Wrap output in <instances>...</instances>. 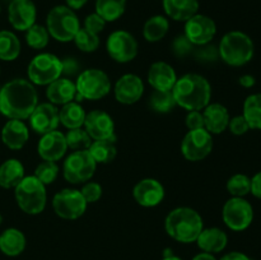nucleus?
<instances>
[{
    "mask_svg": "<svg viewBox=\"0 0 261 260\" xmlns=\"http://www.w3.org/2000/svg\"><path fill=\"white\" fill-rule=\"evenodd\" d=\"M37 105V91L30 81L13 79L0 88V112L9 119H28Z\"/></svg>",
    "mask_w": 261,
    "mask_h": 260,
    "instance_id": "1",
    "label": "nucleus"
},
{
    "mask_svg": "<svg viewBox=\"0 0 261 260\" xmlns=\"http://www.w3.org/2000/svg\"><path fill=\"white\" fill-rule=\"evenodd\" d=\"M172 93L177 106L188 111H200L211 102L212 87L204 76L189 73L177 78Z\"/></svg>",
    "mask_w": 261,
    "mask_h": 260,
    "instance_id": "2",
    "label": "nucleus"
},
{
    "mask_svg": "<svg viewBox=\"0 0 261 260\" xmlns=\"http://www.w3.org/2000/svg\"><path fill=\"white\" fill-rule=\"evenodd\" d=\"M166 232L173 240L182 244L195 242L204 223L200 214L189 206H178L167 214L165 221Z\"/></svg>",
    "mask_w": 261,
    "mask_h": 260,
    "instance_id": "3",
    "label": "nucleus"
},
{
    "mask_svg": "<svg viewBox=\"0 0 261 260\" xmlns=\"http://www.w3.org/2000/svg\"><path fill=\"white\" fill-rule=\"evenodd\" d=\"M219 58L231 66H244L254 58L255 46L250 36L241 31H231L222 37Z\"/></svg>",
    "mask_w": 261,
    "mask_h": 260,
    "instance_id": "4",
    "label": "nucleus"
},
{
    "mask_svg": "<svg viewBox=\"0 0 261 260\" xmlns=\"http://www.w3.org/2000/svg\"><path fill=\"white\" fill-rule=\"evenodd\" d=\"M18 206L27 214L42 213L47 201L46 186L36 176H24L14 188Z\"/></svg>",
    "mask_w": 261,
    "mask_h": 260,
    "instance_id": "5",
    "label": "nucleus"
},
{
    "mask_svg": "<svg viewBox=\"0 0 261 260\" xmlns=\"http://www.w3.org/2000/svg\"><path fill=\"white\" fill-rule=\"evenodd\" d=\"M46 28L48 35L60 42L73 41L79 31V19L74 10L66 5H58L48 12L46 18Z\"/></svg>",
    "mask_w": 261,
    "mask_h": 260,
    "instance_id": "6",
    "label": "nucleus"
},
{
    "mask_svg": "<svg viewBox=\"0 0 261 260\" xmlns=\"http://www.w3.org/2000/svg\"><path fill=\"white\" fill-rule=\"evenodd\" d=\"M76 101L86 99H101L110 93L111 81L103 70L87 69L79 73L75 82Z\"/></svg>",
    "mask_w": 261,
    "mask_h": 260,
    "instance_id": "7",
    "label": "nucleus"
},
{
    "mask_svg": "<svg viewBox=\"0 0 261 260\" xmlns=\"http://www.w3.org/2000/svg\"><path fill=\"white\" fill-rule=\"evenodd\" d=\"M28 78L36 86H48L63 73L61 60L53 54H38L28 65Z\"/></svg>",
    "mask_w": 261,
    "mask_h": 260,
    "instance_id": "8",
    "label": "nucleus"
},
{
    "mask_svg": "<svg viewBox=\"0 0 261 260\" xmlns=\"http://www.w3.org/2000/svg\"><path fill=\"white\" fill-rule=\"evenodd\" d=\"M97 163L87 150H74L64 162V177L70 184H82L94 175Z\"/></svg>",
    "mask_w": 261,
    "mask_h": 260,
    "instance_id": "9",
    "label": "nucleus"
},
{
    "mask_svg": "<svg viewBox=\"0 0 261 260\" xmlns=\"http://www.w3.org/2000/svg\"><path fill=\"white\" fill-rule=\"evenodd\" d=\"M222 217L226 226L232 231H245L254 221V208L245 198H234L224 203Z\"/></svg>",
    "mask_w": 261,
    "mask_h": 260,
    "instance_id": "10",
    "label": "nucleus"
},
{
    "mask_svg": "<svg viewBox=\"0 0 261 260\" xmlns=\"http://www.w3.org/2000/svg\"><path fill=\"white\" fill-rule=\"evenodd\" d=\"M53 208L60 218L76 219L86 212L87 201L79 190L64 189L54 196Z\"/></svg>",
    "mask_w": 261,
    "mask_h": 260,
    "instance_id": "11",
    "label": "nucleus"
},
{
    "mask_svg": "<svg viewBox=\"0 0 261 260\" xmlns=\"http://www.w3.org/2000/svg\"><path fill=\"white\" fill-rule=\"evenodd\" d=\"M213 149V137L205 129L189 130L181 143L184 157L191 162L201 161L208 157Z\"/></svg>",
    "mask_w": 261,
    "mask_h": 260,
    "instance_id": "12",
    "label": "nucleus"
},
{
    "mask_svg": "<svg viewBox=\"0 0 261 260\" xmlns=\"http://www.w3.org/2000/svg\"><path fill=\"white\" fill-rule=\"evenodd\" d=\"M109 55L117 63H129L138 55V42L132 33L126 31H115L106 42Z\"/></svg>",
    "mask_w": 261,
    "mask_h": 260,
    "instance_id": "13",
    "label": "nucleus"
},
{
    "mask_svg": "<svg viewBox=\"0 0 261 260\" xmlns=\"http://www.w3.org/2000/svg\"><path fill=\"white\" fill-rule=\"evenodd\" d=\"M217 33L216 22L204 14H195L186 20L184 35L195 46L211 43Z\"/></svg>",
    "mask_w": 261,
    "mask_h": 260,
    "instance_id": "14",
    "label": "nucleus"
},
{
    "mask_svg": "<svg viewBox=\"0 0 261 260\" xmlns=\"http://www.w3.org/2000/svg\"><path fill=\"white\" fill-rule=\"evenodd\" d=\"M84 127L93 140H105L115 138V124L112 117L102 110H93L86 115Z\"/></svg>",
    "mask_w": 261,
    "mask_h": 260,
    "instance_id": "15",
    "label": "nucleus"
},
{
    "mask_svg": "<svg viewBox=\"0 0 261 260\" xmlns=\"http://www.w3.org/2000/svg\"><path fill=\"white\" fill-rule=\"evenodd\" d=\"M30 122L31 127L37 134L43 135L54 132L58 127L59 122H60L59 110L56 109L55 105L50 103V102L37 105L32 114H31Z\"/></svg>",
    "mask_w": 261,
    "mask_h": 260,
    "instance_id": "16",
    "label": "nucleus"
},
{
    "mask_svg": "<svg viewBox=\"0 0 261 260\" xmlns=\"http://www.w3.org/2000/svg\"><path fill=\"white\" fill-rule=\"evenodd\" d=\"M36 5L32 0H13L8 8V18L13 28L27 31L36 22Z\"/></svg>",
    "mask_w": 261,
    "mask_h": 260,
    "instance_id": "17",
    "label": "nucleus"
},
{
    "mask_svg": "<svg viewBox=\"0 0 261 260\" xmlns=\"http://www.w3.org/2000/svg\"><path fill=\"white\" fill-rule=\"evenodd\" d=\"M135 201L145 208H152L162 203L165 198V188L155 178H143L133 190Z\"/></svg>",
    "mask_w": 261,
    "mask_h": 260,
    "instance_id": "18",
    "label": "nucleus"
},
{
    "mask_svg": "<svg viewBox=\"0 0 261 260\" xmlns=\"http://www.w3.org/2000/svg\"><path fill=\"white\" fill-rule=\"evenodd\" d=\"M144 92L143 81L135 74H125L115 84V98L124 105H133L140 99Z\"/></svg>",
    "mask_w": 261,
    "mask_h": 260,
    "instance_id": "19",
    "label": "nucleus"
},
{
    "mask_svg": "<svg viewBox=\"0 0 261 260\" xmlns=\"http://www.w3.org/2000/svg\"><path fill=\"white\" fill-rule=\"evenodd\" d=\"M66 149L68 144H66L65 135L58 130L43 134L37 147L40 157L43 161H53V162L61 160L65 155Z\"/></svg>",
    "mask_w": 261,
    "mask_h": 260,
    "instance_id": "20",
    "label": "nucleus"
},
{
    "mask_svg": "<svg viewBox=\"0 0 261 260\" xmlns=\"http://www.w3.org/2000/svg\"><path fill=\"white\" fill-rule=\"evenodd\" d=\"M176 81L177 75L170 64L165 61H157L150 65L148 71V83L155 91H172Z\"/></svg>",
    "mask_w": 261,
    "mask_h": 260,
    "instance_id": "21",
    "label": "nucleus"
},
{
    "mask_svg": "<svg viewBox=\"0 0 261 260\" xmlns=\"http://www.w3.org/2000/svg\"><path fill=\"white\" fill-rule=\"evenodd\" d=\"M30 138L28 127L22 120L10 119L2 130V140L9 149L19 150Z\"/></svg>",
    "mask_w": 261,
    "mask_h": 260,
    "instance_id": "22",
    "label": "nucleus"
},
{
    "mask_svg": "<svg viewBox=\"0 0 261 260\" xmlns=\"http://www.w3.org/2000/svg\"><path fill=\"white\" fill-rule=\"evenodd\" d=\"M204 126L211 134H221L228 127L229 112L222 103H209L203 111Z\"/></svg>",
    "mask_w": 261,
    "mask_h": 260,
    "instance_id": "23",
    "label": "nucleus"
},
{
    "mask_svg": "<svg viewBox=\"0 0 261 260\" xmlns=\"http://www.w3.org/2000/svg\"><path fill=\"white\" fill-rule=\"evenodd\" d=\"M46 96L53 105H66L75 99L76 88L75 83L69 78H59L48 84L46 89Z\"/></svg>",
    "mask_w": 261,
    "mask_h": 260,
    "instance_id": "24",
    "label": "nucleus"
},
{
    "mask_svg": "<svg viewBox=\"0 0 261 260\" xmlns=\"http://www.w3.org/2000/svg\"><path fill=\"white\" fill-rule=\"evenodd\" d=\"M196 244L204 252H221L226 249L228 244V237L223 229L218 227H211V228H203L200 235L196 239Z\"/></svg>",
    "mask_w": 261,
    "mask_h": 260,
    "instance_id": "25",
    "label": "nucleus"
},
{
    "mask_svg": "<svg viewBox=\"0 0 261 260\" xmlns=\"http://www.w3.org/2000/svg\"><path fill=\"white\" fill-rule=\"evenodd\" d=\"M163 9L166 14L173 20L186 22L193 15L198 14V0H163Z\"/></svg>",
    "mask_w": 261,
    "mask_h": 260,
    "instance_id": "26",
    "label": "nucleus"
},
{
    "mask_svg": "<svg viewBox=\"0 0 261 260\" xmlns=\"http://www.w3.org/2000/svg\"><path fill=\"white\" fill-rule=\"evenodd\" d=\"M24 177V167L20 161L10 158L0 165V186L13 189Z\"/></svg>",
    "mask_w": 261,
    "mask_h": 260,
    "instance_id": "27",
    "label": "nucleus"
},
{
    "mask_svg": "<svg viewBox=\"0 0 261 260\" xmlns=\"http://www.w3.org/2000/svg\"><path fill=\"white\" fill-rule=\"evenodd\" d=\"M25 247V237L17 228H8L0 235V251L8 256H18Z\"/></svg>",
    "mask_w": 261,
    "mask_h": 260,
    "instance_id": "28",
    "label": "nucleus"
},
{
    "mask_svg": "<svg viewBox=\"0 0 261 260\" xmlns=\"http://www.w3.org/2000/svg\"><path fill=\"white\" fill-rule=\"evenodd\" d=\"M86 115V111L79 105V102L73 101L64 105L60 111H59L60 122L68 129H78V127L83 126Z\"/></svg>",
    "mask_w": 261,
    "mask_h": 260,
    "instance_id": "29",
    "label": "nucleus"
},
{
    "mask_svg": "<svg viewBox=\"0 0 261 260\" xmlns=\"http://www.w3.org/2000/svg\"><path fill=\"white\" fill-rule=\"evenodd\" d=\"M89 154L92 155L96 163H110L116 157V145L115 138L105 140H94L88 148Z\"/></svg>",
    "mask_w": 261,
    "mask_h": 260,
    "instance_id": "30",
    "label": "nucleus"
},
{
    "mask_svg": "<svg viewBox=\"0 0 261 260\" xmlns=\"http://www.w3.org/2000/svg\"><path fill=\"white\" fill-rule=\"evenodd\" d=\"M170 23L163 15H153L145 22L143 27V36L148 42H158L168 32Z\"/></svg>",
    "mask_w": 261,
    "mask_h": 260,
    "instance_id": "31",
    "label": "nucleus"
},
{
    "mask_svg": "<svg viewBox=\"0 0 261 260\" xmlns=\"http://www.w3.org/2000/svg\"><path fill=\"white\" fill-rule=\"evenodd\" d=\"M242 115L250 129L261 130V93L250 94L244 102Z\"/></svg>",
    "mask_w": 261,
    "mask_h": 260,
    "instance_id": "32",
    "label": "nucleus"
},
{
    "mask_svg": "<svg viewBox=\"0 0 261 260\" xmlns=\"http://www.w3.org/2000/svg\"><path fill=\"white\" fill-rule=\"evenodd\" d=\"M126 0H96V13L106 22L117 20L125 13Z\"/></svg>",
    "mask_w": 261,
    "mask_h": 260,
    "instance_id": "33",
    "label": "nucleus"
},
{
    "mask_svg": "<svg viewBox=\"0 0 261 260\" xmlns=\"http://www.w3.org/2000/svg\"><path fill=\"white\" fill-rule=\"evenodd\" d=\"M20 42L10 31H0V60L13 61L19 56Z\"/></svg>",
    "mask_w": 261,
    "mask_h": 260,
    "instance_id": "34",
    "label": "nucleus"
},
{
    "mask_svg": "<svg viewBox=\"0 0 261 260\" xmlns=\"http://www.w3.org/2000/svg\"><path fill=\"white\" fill-rule=\"evenodd\" d=\"M149 105L153 111L158 114H167L177 106L172 91H154L150 97Z\"/></svg>",
    "mask_w": 261,
    "mask_h": 260,
    "instance_id": "35",
    "label": "nucleus"
},
{
    "mask_svg": "<svg viewBox=\"0 0 261 260\" xmlns=\"http://www.w3.org/2000/svg\"><path fill=\"white\" fill-rule=\"evenodd\" d=\"M227 190L234 198H244L251 193V178L244 173H236L227 181Z\"/></svg>",
    "mask_w": 261,
    "mask_h": 260,
    "instance_id": "36",
    "label": "nucleus"
},
{
    "mask_svg": "<svg viewBox=\"0 0 261 260\" xmlns=\"http://www.w3.org/2000/svg\"><path fill=\"white\" fill-rule=\"evenodd\" d=\"M25 41H27V45L30 47H32L33 50H41V48H45L48 43V31L47 28L43 27L41 24H33L32 27L28 28L25 31Z\"/></svg>",
    "mask_w": 261,
    "mask_h": 260,
    "instance_id": "37",
    "label": "nucleus"
},
{
    "mask_svg": "<svg viewBox=\"0 0 261 260\" xmlns=\"http://www.w3.org/2000/svg\"><path fill=\"white\" fill-rule=\"evenodd\" d=\"M68 148L73 150H87L92 144V138L82 127L70 129L65 135Z\"/></svg>",
    "mask_w": 261,
    "mask_h": 260,
    "instance_id": "38",
    "label": "nucleus"
},
{
    "mask_svg": "<svg viewBox=\"0 0 261 260\" xmlns=\"http://www.w3.org/2000/svg\"><path fill=\"white\" fill-rule=\"evenodd\" d=\"M73 41L75 42L76 47L84 53H93L99 46L98 35L89 32L86 28H79Z\"/></svg>",
    "mask_w": 261,
    "mask_h": 260,
    "instance_id": "39",
    "label": "nucleus"
},
{
    "mask_svg": "<svg viewBox=\"0 0 261 260\" xmlns=\"http://www.w3.org/2000/svg\"><path fill=\"white\" fill-rule=\"evenodd\" d=\"M59 175V166L53 161H43L36 167L35 175L43 185H50L56 180Z\"/></svg>",
    "mask_w": 261,
    "mask_h": 260,
    "instance_id": "40",
    "label": "nucleus"
},
{
    "mask_svg": "<svg viewBox=\"0 0 261 260\" xmlns=\"http://www.w3.org/2000/svg\"><path fill=\"white\" fill-rule=\"evenodd\" d=\"M191 55L195 58V60H198L199 63L204 64H211L216 63L219 58V50L216 45L213 43H205V45L195 46L193 54Z\"/></svg>",
    "mask_w": 261,
    "mask_h": 260,
    "instance_id": "41",
    "label": "nucleus"
},
{
    "mask_svg": "<svg viewBox=\"0 0 261 260\" xmlns=\"http://www.w3.org/2000/svg\"><path fill=\"white\" fill-rule=\"evenodd\" d=\"M194 48H195V45L185 35H178L177 37H175V40L172 41V45H171L173 55L178 59H184L191 55Z\"/></svg>",
    "mask_w": 261,
    "mask_h": 260,
    "instance_id": "42",
    "label": "nucleus"
},
{
    "mask_svg": "<svg viewBox=\"0 0 261 260\" xmlns=\"http://www.w3.org/2000/svg\"><path fill=\"white\" fill-rule=\"evenodd\" d=\"M82 195H83L84 200L87 201V204L89 203H96L97 200H99V198L102 196V186L98 183H87L86 185L82 188L81 190Z\"/></svg>",
    "mask_w": 261,
    "mask_h": 260,
    "instance_id": "43",
    "label": "nucleus"
},
{
    "mask_svg": "<svg viewBox=\"0 0 261 260\" xmlns=\"http://www.w3.org/2000/svg\"><path fill=\"white\" fill-rule=\"evenodd\" d=\"M106 23V20L102 17H99L97 13H92V14L87 15L86 19H84V28H86L87 31H89V32L98 35L99 32L103 31Z\"/></svg>",
    "mask_w": 261,
    "mask_h": 260,
    "instance_id": "44",
    "label": "nucleus"
},
{
    "mask_svg": "<svg viewBox=\"0 0 261 260\" xmlns=\"http://www.w3.org/2000/svg\"><path fill=\"white\" fill-rule=\"evenodd\" d=\"M227 129H229V132L234 135H244L249 130H251L249 124H247L246 119L244 117V115H237V116L229 119L228 127Z\"/></svg>",
    "mask_w": 261,
    "mask_h": 260,
    "instance_id": "45",
    "label": "nucleus"
},
{
    "mask_svg": "<svg viewBox=\"0 0 261 260\" xmlns=\"http://www.w3.org/2000/svg\"><path fill=\"white\" fill-rule=\"evenodd\" d=\"M186 126L189 127V130L205 129V126H204L203 112L189 111L188 116H186Z\"/></svg>",
    "mask_w": 261,
    "mask_h": 260,
    "instance_id": "46",
    "label": "nucleus"
},
{
    "mask_svg": "<svg viewBox=\"0 0 261 260\" xmlns=\"http://www.w3.org/2000/svg\"><path fill=\"white\" fill-rule=\"evenodd\" d=\"M61 65H63V73H61V75L69 76V78L79 75L81 65H79V63L74 58H66L65 60H61Z\"/></svg>",
    "mask_w": 261,
    "mask_h": 260,
    "instance_id": "47",
    "label": "nucleus"
},
{
    "mask_svg": "<svg viewBox=\"0 0 261 260\" xmlns=\"http://www.w3.org/2000/svg\"><path fill=\"white\" fill-rule=\"evenodd\" d=\"M251 194L255 198L261 199V171L251 178Z\"/></svg>",
    "mask_w": 261,
    "mask_h": 260,
    "instance_id": "48",
    "label": "nucleus"
},
{
    "mask_svg": "<svg viewBox=\"0 0 261 260\" xmlns=\"http://www.w3.org/2000/svg\"><path fill=\"white\" fill-rule=\"evenodd\" d=\"M239 83L241 84L244 88H252V87L255 86V83H256V79H255V76L251 75V74H244V75L240 76Z\"/></svg>",
    "mask_w": 261,
    "mask_h": 260,
    "instance_id": "49",
    "label": "nucleus"
},
{
    "mask_svg": "<svg viewBox=\"0 0 261 260\" xmlns=\"http://www.w3.org/2000/svg\"><path fill=\"white\" fill-rule=\"evenodd\" d=\"M221 260H251L246 254L240 251H232L224 255Z\"/></svg>",
    "mask_w": 261,
    "mask_h": 260,
    "instance_id": "50",
    "label": "nucleus"
},
{
    "mask_svg": "<svg viewBox=\"0 0 261 260\" xmlns=\"http://www.w3.org/2000/svg\"><path fill=\"white\" fill-rule=\"evenodd\" d=\"M66 7L70 8L71 10H79L87 4L88 0H65Z\"/></svg>",
    "mask_w": 261,
    "mask_h": 260,
    "instance_id": "51",
    "label": "nucleus"
},
{
    "mask_svg": "<svg viewBox=\"0 0 261 260\" xmlns=\"http://www.w3.org/2000/svg\"><path fill=\"white\" fill-rule=\"evenodd\" d=\"M193 260H217V259L213 256V255L209 254V252H200V254L196 255Z\"/></svg>",
    "mask_w": 261,
    "mask_h": 260,
    "instance_id": "52",
    "label": "nucleus"
},
{
    "mask_svg": "<svg viewBox=\"0 0 261 260\" xmlns=\"http://www.w3.org/2000/svg\"><path fill=\"white\" fill-rule=\"evenodd\" d=\"M162 260H182V259H181V257L175 256V255L171 254V255H168V256H165V257H163Z\"/></svg>",
    "mask_w": 261,
    "mask_h": 260,
    "instance_id": "53",
    "label": "nucleus"
},
{
    "mask_svg": "<svg viewBox=\"0 0 261 260\" xmlns=\"http://www.w3.org/2000/svg\"><path fill=\"white\" fill-rule=\"evenodd\" d=\"M2 222H3V217H2V214H0V224H2Z\"/></svg>",
    "mask_w": 261,
    "mask_h": 260,
    "instance_id": "54",
    "label": "nucleus"
}]
</instances>
